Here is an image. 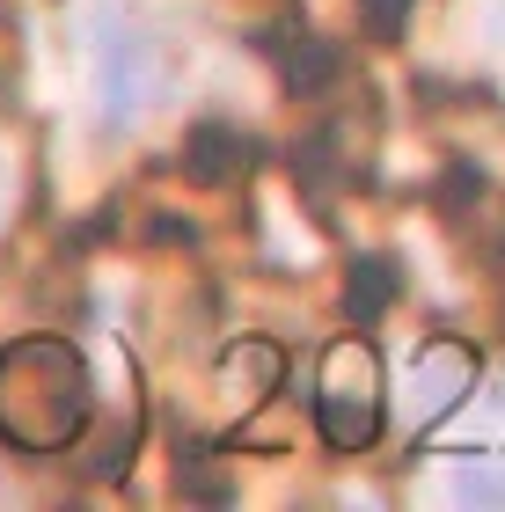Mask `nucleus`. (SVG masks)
Instances as JSON below:
<instances>
[{
	"label": "nucleus",
	"instance_id": "f257e3e1",
	"mask_svg": "<svg viewBox=\"0 0 505 512\" xmlns=\"http://www.w3.org/2000/svg\"><path fill=\"white\" fill-rule=\"evenodd\" d=\"M96 417L88 359L66 337H22L0 352V439L22 454H59L74 447Z\"/></svg>",
	"mask_w": 505,
	"mask_h": 512
},
{
	"label": "nucleus",
	"instance_id": "f03ea898",
	"mask_svg": "<svg viewBox=\"0 0 505 512\" xmlns=\"http://www.w3.org/2000/svg\"><path fill=\"white\" fill-rule=\"evenodd\" d=\"M315 425L337 454H366L381 439V359L366 337H344L323 352V381H315Z\"/></svg>",
	"mask_w": 505,
	"mask_h": 512
},
{
	"label": "nucleus",
	"instance_id": "7ed1b4c3",
	"mask_svg": "<svg viewBox=\"0 0 505 512\" xmlns=\"http://www.w3.org/2000/svg\"><path fill=\"white\" fill-rule=\"evenodd\" d=\"M154 96H162V52H154V37H140L132 22L103 15L96 22V103H103V125L125 132L140 125Z\"/></svg>",
	"mask_w": 505,
	"mask_h": 512
},
{
	"label": "nucleus",
	"instance_id": "20e7f679",
	"mask_svg": "<svg viewBox=\"0 0 505 512\" xmlns=\"http://www.w3.org/2000/svg\"><path fill=\"white\" fill-rule=\"evenodd\" d=\"M476 388V359H469V344H454V337H432L418 366H410V403H418V425H440V417L462 403V395Z\"/></svg>",
	"mask_w": 505,
	"mask_h": 512
},
{
	"label": "nucleus",
	"instance_id": "39448f33",
	"mask_svg": "<svg viewBox=\"0 0 505 512\" xmlns=\"http://www.w3.org/2000/svg\"><path fill=\"white\" fill-rule=\"evenodd\" d=\"M249 154H257V139L227 118H198L183 132V176H198V183H227L235 169H249Z\"/></svg>",
	"mask_w": 505,
	"mask_h": 512
},
{
	"label": "nucleus",
	"instance_id": "423d86ee",
	"mask_svg": "<svg viewBox=\"0 0 505 512\" xmlns=\"http://www.w3.org/2000/svg\"><path fill=\"white\" fill-rule=\"evenodd\" d=\"M264 52L279 59L286 88H301V96H315V88H330V81L344 74V52H337V44H323L315 30H271Z\"/></svg>",
	"mask_w": 505,
	"mask_h": 512
},
{
	"label": "nucleus",
	"instance_id": "0eeeda50",
	"mask_svg": "<svg viewBox=\"0 0 505 512\" xmlns=\"http://www.w3.org/2000/svg\"><path fill=\"white\" fill-rule=\"evenodd\" d=\"M396 293H403V278L388 256H359L352 264V286H344V308H352V322L366 330V322H381L388 308H396Z\"/></svg>",
	"mask_w": 505,
	"mask_h": 512
},
{
	"label": "nucleus",
	"instance_id": "6e6552de",
	"mask_svg": "<svg viewBox=\"0 0 505 512\" xmlns=\"http://www.w3.org/2000/svg\"><path fill=\"white\" fill-rule=\"evenodd\" d=\"M220 374H227V388H242L249 403H257V395H271V388H279V374H286V352H279L271 337H242L235 352H227V366H220Z\"/></svg>",
	"mask_w": 505,
	"mask_h": 512
},
{
	"label": "nucleus",
	"instance_id": "1a4fd4ad",
	"mask_svg": "<svg viewBox=\"0 0 505 512\" xmlns=\"http://www.w3.org/2000/svg\"><path fill=\"white\" fill-rule=\"evenodd\" d=\"M447 491H454V505H505V476H498V469H476V461H462Z\"/></svg>",
	"mask_w": 505,
	"mask_h": 512
},
{
	"label": "nucleus",
	"instance_id": "9d476101",
	"mask_svg": "<svg viewBox=\"0 0 505 512\" xmlns=\"http://www.w3.org/2000/svg\"><path fill=\"white\" fill-rule=\"evenodd\" d=\"M410 8H418V0H359V30L374 37V44H396L403 22H410Z\"/></svg>",
	"mask_w": 505,
	"mask_h": 512
},
{
	"label": "nucleus",
	"instance_id": "9b49d317",
	"mask_svg": "<svg viewBox=\"0 0 505 512\" xmlns=\"http://www.w3.org/2000/svg\"><path fill=\"white\" fill-rule=\"evenodd\" d=\"M0 205H8V169H0Z\"/></svg>",
	"mask_w": 505,
	"mask_h": 512
}]
</instances>
